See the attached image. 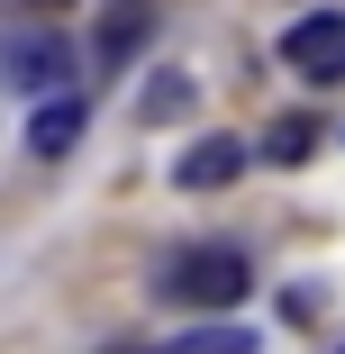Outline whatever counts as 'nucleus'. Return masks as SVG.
<instances>
[{
    "label": "nucleus",
    "mask_w": 345,
    "mask_h": 354,
    "mask_svg": "<svg viewBox=\"0 0 345 354\" xmlns=\"http://www.w3.org/2000/svg\"><path fill=\"white\" fill-rule=\"evenodd\" d=\"M164 291H173L182 309H236V300L254 291V263H245L236 245H200V254H173Z\"/></svg>",
    "instance_id": "1"
},
{
    "label": "nucleus",
    "mask_w": 345,
    "mask_h": 354,
    "mask_svg": "<svg viewBox=\"0 0 345 354\" xmlns=\"http://www.w3.org/2000/svg\"><path fill=\"white\" fill-rule=\"evenodd\" d=\"M282 64L300 82H345V10H318L282 37Z\"/></svg>",
    "instance_id": "2"
},
{
    "label": "nucleus",
    "mask_w": 345,
    "mask_h": 354,
    "mask_svg": "<svg viewBox=\"0 0 345 354\" xmlns=\"http://www.w3.org/2000/svg\"><path fill=\"white\" fill-rule=\"evenodd\" d=\"M82 91H37V118H28V155L37 164H64V155H73L82 146Z\"/></svg>",
    "instance_id": "3"
},
{
    "label": "nucleus",
    "mask_w": 345,
    "mask_h": 354,
    "mask_svg": "<svg viewBox=\"0 0 345 354\" xmlns=\"http://www.w3.org/2000/svg\"><path fill=\"white\" fill-rule=\"evenodd\" d=\"M236 173H245V146H236V136H200V146H182V164H173L182 191H227Z\"/></svg>",
    "instance_id": "4"
},
{
    "label": "nucleus",
    "mask_w": 345,
    "mask_h": 354,
    "mask_svg": "<svg viewBox=\"0 0 345 354\" xmlns=\"http://www.w3.org/2000/svg\"><path fill=\"white\" fill-rule=\"evenodd\" d=\"M146 37H155V0H109L100 28H91V55H100V64H127Z\"/></svg>",
    "instance_id": "5"
},
{
    "label": "nucleus",
    "mask_w": 345,
    "mask_h": 354,
    "mask_svg": "<svg viewBox=\"0 0 345 354\" xmlns=\"http://www.w3.org/2000/svg\"><path fill=\"white\" fill-rule=\"evenodd\" d=\"M10 82H28V91H64V82H73V55H64V37H28V46L10 55Z\"/></svg>",
    "instance_id": "6"
},
{
    "label": "nucleus",
    "mask_w": 345,
    "mask_h": 354,
    "mask_svg": "<svg viewBox=\"0 0 345 354\" xmlns=\"http://www.w3.org/2000/svg\"><path fill=\"white\" fill-rule=\"evenodd\" d=\"M191 100H200V91H191V73H155L146 91H136V118H146V127H173Z\"/></svg>",
    "instance_id": "7"
},
{
    "label": "nucleus",
    "mask_w": 345,
    "mask_h": 354,
    "mask_svg": "<svg viewBox=\"0 0 345 354\" xmlns=\"http://www.w3.org/2000/svg\"><path fill=\"white\" fill-rule=\"evenodd\" d=\"M173 354H254V336H245L236 318H209V327H191Z\"/></svg>",
    "instance_id": "8"
},
{
    "label": "nucleus",
    "mask_w": 345,
    "mask_h": 354,
    "mask_svg": "<svg viewBox=\"0 0 345 354\" xmlns=\"http://www.w3.org/2000/svg\"><path fill=\"white\" fill-rule=\"evenodd\" d=\"M309 146H318V127H309V118H282V127L263 136V155H272V164H309Z\"/></svg>",
    "instance_id": "9"
},
{
    "label": "nucleus",
    "mask_w": 345,
    "mask_h": 354,
    "mask_svg": "<svg viewBox=\"0 0 345 354\" xmlns=\"http://www.w3.org/2000/svg\"><path fill=\"white\" fill-rule=\"evenodd\" d=\"M28 10H37V19H64V10H73V0H28Z\"/></svg>",
    "instance_id": "10"
},
{
    "label": "nucleus",
    "mask_w": 345,
    "mask_h": 354,
    "mask_svg": "<svg viewBox=\"0 0 345 354\" xmlns=\"http://www.w3.org/2000/svg\"><path fill=\"white\" fill-rule=\"evenodd\" d=\"M109 354H146V345H109Z\"/></svg>",
    "instance_id": "11"
},
{
    "label": "nucleus",
    "mask_w": 345,
    "mask_h": 354,
    "mask_svg": "<svg viewBox=\"0 0 345 354\" xmlns=\"http://www.w3.org/2000/svg\"><path fill=\"white\" fill-rule=\"evenodd\" d=\"M336 354H345V345H336Z\"/></svg>",
    "instance_id": "12"
}]
</instances>
